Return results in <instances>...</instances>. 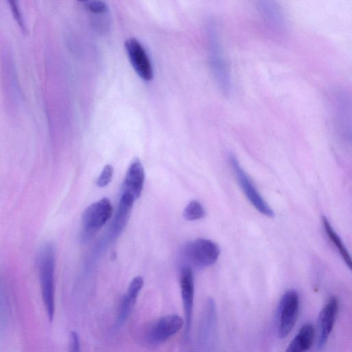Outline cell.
I'll use <instances>...</instances> for the list:
<instances>
[{
	"mask_svg": "<svg viewBox=\"0 0 352 352\" xmlns=\"http://www.w3.org/2000/svg\"><path fill=\"white\" fill-rule=\"evenodd\" d=\"M56 253L54 244L45 242L39 250L38 265L42 297L50 321L54 315V270Z\"/></svg>",
	"mask_w": 352,
	"mask_h": 352,
	"instance_id": "6da1fadb",
	"label": "cell"
},
{
	"mask_svg": "<svg viewBox=\"0 0 352 352\" xmlns=\"http://www.w3.org/2000/svg\"><path fill=\"white\" fill-rule=\"evenodd\" d=\"M210 65L215 80L225 96L230 94L232 87L230 72L219 41L217 27L210 30Z\"/></svg>",
	"mask_w": 352,
	"mask_h": 352,
	"instance_id": "7a4b0ae2",
	"label": "cell"
},
{
	"mask_svg": "<svg viewBox=\"0 0 352 352\" xmlns=\"http://www.w3.org/2000/svg\"><path fill=\"white\" fill-rule=\"evenodd\" d=\"M299 306V296L295 289H289L281 296L276 310V329L279 338H285L293 329L297 321Z\"/></svg>",
	"mask_w": 352,
	"mask_h": 352,
	"instance_id": "3957f363",
	"label": "cell"
},
{
	"mask_svg": "<svg viewBox=\"0 0 352 352\" xmlns=\"http://www.w3.org/2000/svg\"><path fill=\"white\" fill-rule=\"evenodd\" d=\"M220 254L219 245L207 239L198 238L187 243L183 249L186 260L194 267L204 268L216 263Z\"/></svg>",
	"mask_w": 352,
	"mask_h": 352,
	"instance_id": "277c9868",
	"label": "cell"
},
{
	"mask_svg": "<svg viewBox=\"0 0 352 352\" xmlns=\"http://www.w3.org/2000/svg\"><path fill=\"white\" fill-rule=\"evenodd\" d=\"M228 160L239 185L250 204L262 214L267 217H274L272 208L258 191L236 156L230 153Z\"/></svg>",
	"mask_w": 352,
	"mask_h": 352,
	"instance_id": "5b68a950",
	"label": "cell"
},
{
	"mask_svg": "<svg viewBox=\"0 0 352 352\" xmlns=\"http://www.w3.org/2000/svg\"><path fill=\"white\" fill-rule=\"evenodd\" d=\"M113 208L110 200L102 198L89 206L82 215V238L88 239L111 217Z\"/></svg>",
	"mask_w": 352,
	"mask_h": 352,
	"instance_id": "8992f818",
	"label": "cell"
},
{
	"mask_svg": "<svg viewBox=\"0 0 352 352\" xmlns=\"http://www.w3.org/2000/svg\"><path fill=\"white\" fill-rule=\"evenodd\" d=\"M179 285L185 314L184 338L186 340H188L190 334L195 295L193 272L192 269L188 265H184L180 269Z\"/></svg>",
	"mask_w": 352,
	"mask_h": 352,
	"instance_id": "52a82bcc",
	"label": "cell"
},
{
	"mask_svg": "<svg viewBox=\"0 0 352 352\" xmlns=\"http://www.w3.org/2000/svg\"><path fill=\"white\" fill-rule=\"evenodd\" d=\"M129 61L137 73L144 80L153 78V70L150 59L142 45L135 38H128L124 43Z\"/></svg>",
	"mask_w": 352,
	"mask_h": 352,
	"instance_id": "ba28073f",
	"label": "cell"
},
{
	"mask_svg": "<svg viewBox=\"0 0 352 352\" xmlns=\"http://www.w3.org/2000/svg\"><path fill=\"white\" fill-rule=\"evenodd\" d=\"M184 324L183 318L178 315L171 314L162 316L150 327L148 340L152 344H162L177 333Z\"/></svg>",
	"mask_w": 352,
	"mask_h": 352,
	"instance_id": "9c48e42d",
	"label": "cell"
},
{
	"mask_svg": "<svg viewBox=\"0 0 352 352\" xmlns=\"http://www.w3.org/2000/svg\"><path fill=\"white\" fill-rule=\"evenodd\" d=\"M338 300L331 297L319 313L317 320V348L322 349L325 345L333 328L338 312Z\"/></svg>",
	"mask_w": 352,
	"mask_h": 352,
	"instance_id": "30bf717a",
	"label": "cell"
},
{
	"mask_svg": "<svg viewBox=\"0 0 352 352\" xmlns=\"http://www.w3.org/2000/svg\"><path fill=\"white\" fill-rule=\"evenodd\" d=\"M217 320V311L213 298L206 302L199 328V342L204 346H210L214 338Z\"/></svg>",
	"mask_w": 352,
	"mask_h": 352,
	"instance_id": "8fae6325",
	"label": "cell"
},
{
	"mask_svg": "<svg viewBox=\"0 0 352 352\" xmlns=\"http://www.w3.org/2000/svg\"><path fill=\"white\" fill-rule=\"evenodd\" d=\"M258 10L265 22L275 31L285 30L286 21L283 10L277 0H256Z\"/></svg>",
	"mask_w": 352,
	"mask_h": 352,
	"instance_id": "7c38bea8",
	"label": "cell"
},
{
	"mask_svg": "<svg viewBox=\"0 0 352 352\" xmlns=\"http://www.w3.org/2000/svg\"><path fill=\"white\" fill-rule=\"evenodd\" d=\"M135 199L131 194L122 192L117 211L110 227V236L116 238L126 226Z\"/></svg>",
	"mask_w": 352,
	"mask_h": 352,
	"instance_id": "4fadbf2b",
	"label": "cell"
},
{
	"mask_svg": "<svg viewBox=\"0 0 352 352\" xmlns=\"http://www.w3.org/2000/svg\"><path fill=\"white\" fill-rule=\"evenodd\" d=\"M144 168L138 159L129 166L123 183L122 192H126L138 199L142 193L144 182Z\"/></svg>",
	"mask_w": 352,
	"mask_h": 352,
	"instance_id": "5bb4252c",
	"label": "cell"
},
{
	"mask_svg": "<svg viewBox=\"0 0 352 352\" xmlns=\"http://www.w3.org/2000/svg\"><path fill=\"white\" fill-rule=\"evenodd\" d=\"M141 280L134 278L130 283L126 294L122 297L117 319V326H122L129 316L137 297L142 288Z\"/></svg>",
	"mask_w": 352,
	"mask_h": 352,
	"instance_id": "9a60e30c",
	"label": "cell"
},
{
	"mask_svg": "<svg viewBox=\"0 0 352 352\" xmlns=\"http://www.w3.org/2000/svg\"><path fill=\"white\" fill-rule=\"evenodd\" d=\"M315 337V330L310 322L305 323L289 343L287 352H303L312 346Z\"/></svg>",
	"mask_w": 352,
	"mask_h": 352,
	"instance_id": "2e32d148",
	"label": "cell"
},
{
	"mask_svg": "<svg viewBox=\"0 0 352 352\" xmlns=\"http://www.w3.org/2000/svg\"><path fill=\"white\" fill-rule=\"evenodd\" d=\"M322 223L327 237L337 249L344 263L349 269H351V256L341 238L334 230L329 221L325 216H322Z\"/></svg>",
	"mask_w": 352,
	"mask_h": 352,
	"instance_id": "e0dca14e",
	"label": "cell"
},
{
	"mask_svg": "<svg viewBox=\"0 0 352 352\" xmlns=\"http://www.w3.org/2000/svg\"><path fill=\"white\" fill-rule=\"evenodd\" d=\"M206 212L203 206L197 201H191L184 208V217L188 221H195L204 217Z\"/></svg>",
	"mask_w": 352,
	"mask_h": 352,
	"instance_id": "ac0fdd59",
	"label": "cell"
},
{
	"mask_svg": "<svg viewBox=\"0 0 352 352\" xmlns=\"http://www.w3.org/2000/svg\"><path fill=\"white\" fill-rule=\"evenodd\" d=\"M10 10L18 26L23 34H27L28 30L23 19L18 0H8Z\"/></svg>",
	"mask_w": 352,
	"mask_h": 352,
	"instance_id": "d6986e66",
	"label": "cell"
},
{
	"mask_svg": "<svg viewBox=\"0 0 352 352\" xmlns=\"http://www.w3.org/2000/svg\"><path fill=\"white\" fill-rule=\"evenodd\" d=\"M86 6L89 11L96 14H104L108 10L106 3L102 0H87Z\"/></svg>",
	"mask_w": 352,
	"mask_h": 352,
	"instance_id": "ffe728a7",
	"label": "cell"
},
{
	"mask_svg": "<svg viewBox=\"0 0 352 352\" xmlns=\"http://www.w3.org/2000/svg\"><path fill=\"white\" fill-rule=\"evenodd\" d=\"M113 173V167L109 164L106 165L97 179V185L101 188L107 186L111 180Z\"/></svg>",
	"mask_w": 352,
	"mask_h": 352,
	"instance_id": "44dd1931",
	"label": "cell"
},
{
	"mask_svg": "<svg viewBox=\"0 0 352 352\" xmlns=\"http://www.w3.org/2000/svg\"><path fill=\"white\" fill-rule=\"evenodd\" d=\"M70 351L72 352H78L80 350V342L78 333L73 331L70 333L69 342Z\"/></svg>",
	"mask_w": 352,
	"mask_h": 352,
	"instance_id": "7402d4cb",
	"label": "cell"
},
{
	"mask_svg": "<svg viewBox=\"0 0 352 352\" xmlns=\"http://www.w3.org/2000/svg\"><path fill=\"white\" fill-rule=\"evenodd\" d=\"M79 1H81V2H86L87 0H78Z\"/></svg>",
	"mask_w": 352,
	"mask_h": 352,
	"instance_id": "603a6c76",
	"label": "cell"
}]
</instances>
